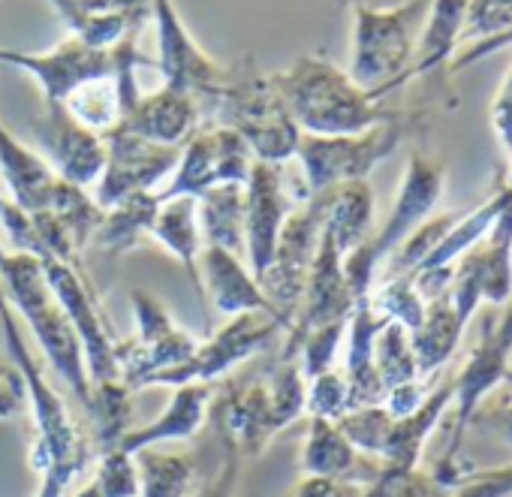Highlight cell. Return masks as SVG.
<instances>
[{
	"label": "cell",
	"instance_id": "6da1fadb",
	"mask_svg": "<svg viewBox=\"0 0 512 497\" xmlns=\"http://www.w3.org/2000/svg\"><path fill=\"white\" fill-rule=\"evenodd\" d=\"M0 332H4L7 356L19 365L28 386V413L34 422L31 467L40 476L34 497H67L73 479L88 467L91 443L43 365L31 356L28 338L19 329L4 290H0Z\"/></svg>",
	"mask_w": 512,
	"mask_h": 497
},
{
	"label": "cell",
	"instance_id": "7a4b0ae2",
	"mask_svg": "<svg viewBox=\"0 0 512 497\" xmlns=\"http://www.w3.org/2000/svg\"><path fill=\"white\" fill-rule=\"evenodd\" d=\"M269 79L302 133L353 136L398 115L389 100L359 88L347 70L323 55H305Z\"/></svg>",
	"mask_w": 512,
	"mask_h": 497
},
{
	"label": "cell",
	"instance_id": "3957f363",
	"mask_svg": "<svg viewBox=\"0 0 512 497\" xmlns=\"http://www.w3.org/2000/svg\"><path fill=\"white\" fill-rule=\"evenodd\" d=\"M0 290H4L7 302L16 308V314L31 329L49 368L70 389L76 404L88 413L91 377H88V365H85V350H82L79 332L73 329L61 302L49 290L37 257L10 251L7 260L0 263Z\"/></svg>",
	"mask_w": 512,
	"mask_h": 497
},
{
	"label": "cell",
	"instance_id": "277c9868",
	"mask_svg": "<svg viewBox=\"0 0 512 497\" xmlns=\"http://www.w3.org/2000/svg\"><path fill=\"white\" fill-rule=\"evenodd\" d=\"M205 118L208 124L235 130L247 142L253 160L263 163H290L302 139V130L287 112L272 79L256 70L250 58L226 67V82L205 109Z\"/></svg>",
	"mask_w": 512,
	"mask_h": 497
},
{
	"label": "cell",
	"instance_id": "5b68a950",
	"mask_svg": "<svg viewBox=\"0 0 512 497\" xmlns=\"http://www.w3.org/2000/svg\"><path fill=\"white\" fill-rule=\"evenodd\" d=\"M431 0H404L389 10L353 7V40L347 76L368 94L389 100L407 85Z\"/></svg>",
	"mask_w": 512,
	"mask_h": 497
},
{
	"label": "cell",
	"instance_id": "8992f818",
	"mask_svg": "<svg viewBox=\"0 0 512 497\" xmlns=\"http://www.w3.org/2000/svg\"><path fill=\"white\" fill-rule=\"evenodd\" d=\"M443 190H446V166L422 151H410L386 223L377 232H371L356 251L344 257V278L350 284L356 305L371 296L380 269L395 254V247L434 214V208L443 199Z\"/></svg>",
	"mask_w": 512,
	"mask_h": 497
},
{
	"label": "cell",
	"instance_id": "52a82bcc",
	"mask_svg": "<svg viewBox=\"0 0 512 497\" xmlns=\"http://www.w3.org/2000/svg\"><path fill=\"white\" fill-rule=\"evenodd\" d=\"M407 121L401 115L353 136H314L302 133L296 148V166L311 196H320L332 187L350 181H368L371 172L389 160L401 139L407 136Z\"/></svg>",
	"mask_w": 512,
	"mask_h": 497
},
{
	"label": "cell",
	"instance_id": "ba28073f",
	"mask_svg": "<svg viewBox=\"0 0 512 497\" xmlns=\"http://www.w3.org/2000/svg\"><path fill=\"white\" fill-rule=\"evenodd\" d=\"M290 163L253 160L244 184V260L256 281L272 263L287 217L311 199L299 166L296 175H290Z\"/></svg>",
	"mask_w": 512,
	"mask_h": 497
},
{
	"label": "cell",
	"instance_id": "9c48e42d",
	"mask_svg": "<svg viewBox=\"0 0 512 497\" xmlns=\"http://www.w3.org/2000/svg\"><path fill=\"white\" fill-rule=\"evenodd\" d=\"M37 263L43 269L49 290L55 293L64 314L70 317L73 329L79 332L91 386L121 380V371H118V341L121 338L115 335L82 263H64L58 257H37Z\"/></svg>",
	"mask_w": 512,
	"mask_h": 497
},
{
	"label": "cell",
	"instance_id": "30bf717a",
	"mask_svg": "<svg viewBox=\"0 0 512 497\" xmlns=\"http://www.w3.org/2000/svg\"><path fill=\"white\" fill-rule=\"evenodd\" d=\"M278 335H284V326L278 320H272L269 314L232 317V320H226L223 329H217L214 335L199 341V347L190 353L187 362H181L172 371L154 374L151 380H145L142 389H151V386L175 389V386H187V383L211 386V383L229 377L238 365L266 353Z\"/></svg>",
	"mask_w": 512,
	"mask_h": 497
},
{
	"label": "cell",
	"instance_id": "8fae6325",
	"mask_svg": "<svg viewBox=\"0 0 512 497\" xmlns=\"http://www.w3.org/2000/svg\"><path fill=\"white\" fill-rule=\"evenodd\" d=\"M130 305L136 317V335L118 341V371L121 380L133 392H139L154 374L172 371L187 362L190 353L199 347V338L178 326L163 302L148 290H133Z\"/></svg>",
	"mask_w": 512,
	"mask_h": 497
},
{
	"label": "cell",
	"instance_id": "7c38bea8",
	"mask_svg": "<svg viewBox=\"0 0 512 497\" xmlns=\"http://www.w3.org/2000/svg\"><path fill=\"white\" fill-rule=\"evenodd\" d=\"M253 154L247 142L223 124H199L181 145L178 166L169 181L157 190L160 199L202 196L217 184H247Z\"/></svg>",
	"mask_w": 512,
	"mask_h": 497
},
{
	"label": "cell",
	"instance_id": "4fadbf2b",
	"mask_svg": "<svg viewBox=\"0 0 512 497\" xmlns=\"http://www.w3.org/2000/svg\"><path fill=\"white\" fill-rule=\"evenodd\" d=\"M323 211H326V199L311 196L302 208H296L275 244V254L269 269L260 275V287L269 296L272 308L278 311V317L287 323V329L293 326V317L299 311L305 284H308V272L311 263L317 257L320 247V232H323Z\"/></svg>",
	"mask_w": 512,
	"mask_h": 497
},
{
	"label": "cell",
	"instance_id": "5bb4252c",
	"mask_svg": "<svg viewBox=\"0 0 512 497\" xmlns=\"http://www.w3.org/2000/svg\"><path fill=\"white\" fill-rule=\"evenodd\" d=\"M151 22L157 31V67L163 73V85L193 97L205 115L226 82V64L214 61L193 40L172 0H151Z\"/></svg>",
	"mask_w": 512,
	"mask_h": 497
},
{
	"label": "cell",
	"instance_id": "9a60e30c",
	"mask_svg": "<svg viewBox=\"0 0 512 497\" xmlns=\"http://www.w3.org/2000/svg\"><path fill=\"white\" fill-rule=\"evenodd\" d=\"M449 299L464 323L482 305H506L512 299V205L497 217L488 235L455 263Z\"/></svg>",
	"mask_w": 512,
	"mask_h": 497
},
{
	"label": "cell",
	"instance_id": "2e32d148",
	"mask_svg": "<svg viewBox=\"0 0 512 497\" xmlns=\"http://www.w3.org/2000/svg\"><path fill=\"white\" fill-rule=\"evenodd\" d=\"M106 142V166L91 187L100 208L115 205L118 199L142 190H160L178 166L181 148L157 145L145 136H136L124 127H115L103 136Z\"/></svg>",
	"mask_w": 512,
	"mask_h": 497
},
{
	"label": "cell",
	"instance_id": "e0dca14e",
	"mask_svg": "<svg viewBox=\"0 0 512 497\" xmlns=\"http://www.w3.org/2000/svg\"><path fill=\"white\" fill-rule=\"evenodd\" d=\"M37 151L55 169L58 178L91 190L106 166V142L100 133L82 127L61 103H43V112L31 124Z\"/></svg>",
	"mask_w": 512,
	"mask_h": 497
},
{
	"label": "cell",
	"instance_id": "ac0fdd59",
	"mask_svg": "<svg viewBox=\"0 0 512 497\" xmlns=\"http://www.w3.org/2000/svg\"><path fill=\"white\" fill-rule=\"evenodd\" d=\"M0 64H10V67L31 73L43 91V103H64L79 85L100 79V76H112L118 70V52H115V46L94 49V46L70 37L40 55L0 49Z\"/></svg>",
	"mask_w": 512,
	"mask_h": 497
},
{
	"label": "cell",
	"instance_id": "d6986e66",
	"mask_svg": "<svg viewBox=\"0 0 512 497\" xmlns=\"http://www.w3.org/2000/svg\"><path fill=\"white\" fill-rule=\"evenodd\" d=\"M211 419L223 443H229L241 458H260L269 443L278 437L269 410L266 377L253 380H229L220 401L211 404Z\"/></svg>",
	"mask_w": 512,
	"mask_h": 497
},
{
	"label": "cell",
	"instance_id": "ffe728a7",
	"mask_svg": "<svg viewBox=\"0 0 512 497\" xmlns=\"http://www.w3.org/2000/svg\"><path fill=\"white\" fill-rule=\"evenodd\" d=\"M199 284L202 299L223 317H241V314H269L278 320L287 332V323L272 308L269 296L263 293L260 281L250 272L247 260L238 254H229L223 247H202L199 254Z\"/></svg>",
	"mask_w": 512,
	"mask_h": 497
},
{
	"label": "cell",
	"instance_id": "44dd1931",
	"mask_svg": "<svg viewBox=\"0 0 512 497\" xmlns=\"http://www.w3.org/2000/svg\"><path fill=\"white\" fill-rule=\"evenodd\" d=\"M70 34L94 49H112L151 22V0H46Z\"/></svg>",
	"mask_w": 512,
	"mask_h": 497
},
{
	"label": "cell",
	"instance_id": "7402d4cb",
	"mask_svg": "<svg viewBox=\"0 0 512 497\" xmlns=\"http://www.w3.org/2000/svg\"><path fill=\"white\" fill-rule=\"evenodd\" d=\"M299 470L302 476H329L365 488L380 473V461L362 455L335 419L308 416L305 440L299 449Z\"/></svg>",
	"mask_w": 512,
	"mask_h": 497
},
{
	"label": "cell",
	"instance_id": "603a6c76",
	"mask_svg": "<svg viewBox=\"0 0 512 497\" xmlns=\"http://www.w3.org/2000/svg\"><path fill=\"white\" fill-rule=\"evenodd\" d=\"M211 404H214L211 386H205V383L175 386L172 398L166 401L160 416L148 425H133L118 446L127 449L130 455H136L142 449H157L160 443H187L211 419Z\"/></svg>",
	"mask_w": 512,
	"mask_h": 497
},
{
	"label": "cell",
	"instance_id": "cb8c5ba5",
	"mask_svg": "<svg viewBox=\"0 0 512 497\" xmlns=\"http://www.w3.org/2000/svg\"><path fill=\"white\" fill-rule=\"evenodd\" d=\"M0 181L7 187V199L28 214L46 211L58 187V175L46 157L10 133L4 121H0Z\"/></svg>",
	"mask_w": 512,
	"mask_h": 497
},
{
	"label": "cell",
	"instance_id": "d4e9b609",
	"mask_svg": "<svg viewBox=\"0 0 512 497\" xmlns=\"http://www.w3.org/2000/svg\"><path fill=\"white\" fill-rule=\"evenodd\" d=\"M199 124H202V112L196 100L163 85L151 94H142L139 103L127 112V118L118 127L136 136H145L157 145L181 148Z\"/></svg>",
	"mask_w": 512,
	"mask_h": 497
},
{
	"label": "cell",
	"instance_id": "484cf974",
	"mask_svg": "<svg viewBox=\"0 0 512 497\" xmlns=\"http://www.w3.org/2000/svg\"><path fill=\"white\" fill-rule=\"evenodd\" d=\"M452 395H455L452 380H443L437 389L428 392V398L419 404V410H413L404 419H395L392 437L386 443V452H383L380 464L389 467V470H416V467H422V455H425V446H428L434 428L452 410Z\"/></svg>",
	"mask_w": 512,
	"mask_h": 497
},
{
	"label": "cell",
	"instance_id": "4316f807",
	"mask_svg": "<svg viewBox=\"0 0 512 497\" xmlns=\"http://www.w3.org/2000/svg\"><path fill=\"white\" fill-rule=\"evenodd\" d=\"M160 202L163 199L157 196V190H142L118 199L103 211V220L94 232V244L112 260L136 251V247L151 241V226L160 211Z\"/></svg>",
	"mask_w": 512,
	"mask_h": 497
},
{
	"label": "cell",
	"instance_id": "83f0119b",
	"mask_svg": "<svg viewBox=\"0 0 512 497\" xmlns=\"http://www.w3.org/2000/svg\"><path fill=\"white\" fill-rule=\"evenodd\" d=\"M151 241H157L160 247L181 263V269L190 278L193 293L202 299V284H199V254H202V229H199V214H196V199L190 196H175V199H163L160 211L154 217L151 226ZM205 302V299H202Z\"/></svg>",
	"mask_w": 512,
	"mask_h": 497
},
{
	"label": "cell",
	"instance_id": "f1b7e54d",
	"mask_svg": "<svg viewBox=\"0 0 512 497\" xmlns=\"http://www.w3.org/2000/svg\"><path fill=\"white\" fill-rule=\"evenodd\" d=\"M467 323L458 317L449 290L431 302H425V317L422 323L410 332V344H413V356H416V368L419 377H434L458 350L461 338H464Z\"/></svg>",
	"mask_w": 512,
	"mask_h": 497
},
{
	"label": "cell",
	"instance_id": "f546056e",
	"mask_svg": "<svg viewBox=\"0 0 512 497\" xmlns=\"http://www.w3.org/2000/svg\"><path fill=\"white\" fill-rule=\"evenodd\" d=\"M464 19H467V0H431L407 82L431 76L434 70L452 61V52L464 37Z\"/></svg>",
	"mask_w": 512,
	"mask_h": 497
},
{
	"label": "cell",
	"instance_id": "4dcf8cb0",
	"mask_svg": "<svg viewBox=\"0 0 512 497\" xmlns=\"http://www.w3.org/2000/svg\"><path fill=\"white\" fill-rule=\"evenodd\" d=\"M323 229L332 235L335 247L347 257L371 235L374 223V190L368 181H350L323 193Z\"/></svg>",
	"mask_w": 512,
	"mask_h": 497
},
{
	"label": "cell",
	"instance_id": "1f68e13d",
	"mask_svg": "<svg viewBox=\"0 0 512 497\" xmlns=\"http://www.w3.org/2000/svg\"><path fill=\"white\" fill-rule=\"evenodd\" d=\"M202 241L244 257V184H217L196 196Z\"/></svg>",
	"mask_w": 512,
	"mask_h": 497
},
{
	"label": "cell",
	"instance_id": "d6a6232c",
	"mask_svg": "<svg viewBox=\"0 0 512 497\" xmlns=\"http://www.w3.org/2000/svg\"><path fill=\"white\" fill-rule=\"evenodd\" d=\"M139 497H190L199 482V464L190 452H136Z\"/></svg>",
	"mask_w": 512,
	"mask_h": 497
},
{
	"label": "cell",
	"instance_id": "836d02e7",
	"mask_svg": "<svg viewBox=\"0 0 512 497\" xmlns=\"http://www.w3.org/2000/svg\"><path fill=\"white\" fill-rule=\"evenodd\" d=\"M461 43H470L473 49L461 55L458 64H452V70H464L476 58L491 55L500 46H509L512 43V0H467Z\"/></svg>",
	"mask_w": 512,
	"mask_h": 497
},
{
	"label": "cell",
	"instance_id": "e575fe53",
	"mask_svg": "<svg viewBox=\"0 0 512 497\" xmlns=\"http://www.w3.org/2000/svg\"><path fill=\"white\" fill-rule=\"evenodd\" d=\"M103 211L106 208H100V202L94 199L91 190L76 187L64 178H58L55 196L46 208V214L58 223V229L67 235V241L76 247L79 254L94 241V232L103 220Z\"/></svg>",
	"mask_w": 512,
	"mask_h": 497
},
{
	"label": "cell",
	"instance_id": "d590c367",
	"mask_svg": "<svg viewBox=\"0 0 512 497\" xmlns=\"http://www.w3.org/2000/svg\"><path fill=\"white\" fill-rule=\"evenodd\" d=\"M82 127L106 136L109 130H115L124 121V100H121V85H118V73L112 76H100L91 79L85 85H79L64 103H61Z\"/></svg>",
	"mask_w": 512,
	"mask_h": 497
},
{
	"label": "cell",
	"instance_id": "8d00e7d4",
	"mask_svg": "<svg viewBox=\"0 0 512 497\" xmlns=\"http://www.w3.org/2000/svg\"><path fill=\"white\" fill-rule=\"evenodd\" d=\"M88 419L94 425V440L100 452L115 449L133 428V389L124 380L91 386Z\"/></svg>",
	"mask_w": 512,
	"mask_h": 497
},
{
	"label": "cell",
	"instance_id": "74e56055",
	"mask_svg": "<svg viewBox=\"0 0 512 497\" xmlns=\"http://www.w3.org/2000/svg\"><path fill=\"white\" fill-rule=\"evenodd\" d=\"M269 389V410H272V425L281 434L302 416H308V380L302 374L299 359H278L275 368L266 377Z\"/></svg>",
	"mask_w": 512,
	"mask_h": 497
},
{
	"label": "cell",
	"instance_id": "f35d334b",
	"mask_svg": "<svg viewBox=\"0 0 512 497\" xmlns=\"http://www.w3.org/2000/svg\"><path fill=\"white\" fill-rule=\"evenodd\" d=\"M374 368L383 380L386 389L419 380V368H416V356H413V344H410V332L398 323H386L374 341ZM425 380V377H422Z\"/></svg>",
	"mask_w": 512,
	"mask_h": 497
},
{
	"label": "cell",
	"instance_id": "ab89813d",
	"mask_svg": "<svg viewBox=\"0 0 512 497\" xmlns=\"http://www.w3.org/2000/svg\"><path fill=\"white\" fill-rule=\"evenodd\" d=\"M368 302L392 323L404 326L407 332H413L422 317H425V299L419 296V290L413 287L410 275H392V278H380V284H374Z\"/></svg>",
	"mask_w": 512,
	"mask_h": 497
},
{
	"label": "cell",
	"instance_id": "60d3db41",
	"mask_svg": "<svg viewBox=\"0 0 512 497\" xmlns=\"http://www.w3.org/2000/svg\"><path fill=\"white\" fill-rule=\"evenodd\" d=\"M392 425L395 419L389 416V410L383 404H371V407H356V410H347L341 419H338V428L347 434V440L368 458H383L386 452V443L392 437Z\"/></svg>",
	"mask_w": 512,
	"mask_h": 497
},
{
	"label": "cell",
	"instance_id": "b9f144b4",
	"mask_svg": "<svg viewBox=\"0 0 512 497\" xmlns=\"http://www.w3.org/2000/svg\"><path fill=\"white\" fill-rule=\"evenodd\" d=\"M452 491L431 470H389L380 464V473L362 488L359 497H449Z\"/></svg>",
	"mask_w": 512,
	"mask_h": 497
},
{
	"label": "cell",
	"instance_id": "7bdbcfd3",
	"mask_svg": "<svg viewBox=\"0 0 512 497\" xmlns=\"http://www.w3.org/2000/svg\"><path fill=\"white\" fill-rule=\"evenodd\" d=\"M344 335H347V320H338V323H329V326H320L314 332H308L299 344V365H302V374L305 380L335 368L338 362V353H341V344H344Z\"/></svg>",
	"mask_w": 512,
	"mask_h": 497
},
{
	"label": "cell",
	"instance_id": "ee69618b",
	"mask_svg": "<svg viewBox=\"0 0 512 497\" xmlns=\"http://www.w3.org/2000/svg\"><path fill=\"white\" fill-rule=\"evenodd\" d=\"M103 497H139V470L136 455L115 446L100 452L97 473L91 476Z\"/></svg>",
	"mask_w": 512,
	"mask_h": 497
},
{
	"label": "cell",
	"instance_id": "f6af8a7d",
	"mask_svg": "<svg viewBox=\"0 0 512 497\" xmlns=\"http://www.w3.org/2000/svg\"><path fill=\"white\" fill-rule=\"evenodd\" d=\"M347 413V380L344 371L329 368L308 380V416L341 419Z\"/></svg>",
	"mask_w": 512,
	"mask_h": 497
},
{
	"label": "cell",
	"instance_id": "bcb514c9",
	"mask_svg": "<svg viewBox=\"0 0 512 497\" xmlns=\"http://www.w3.org/2000/svg\"><path fill=\"white\" fill-rule=\"evenodd\" d=\"M449 497H512V461L488 470H467Z\"/></svg>",
	"mask_w": 512,
	"mask_h": 497
},
{
	"label": "cell",
	"instance_id": "7dc6e473",
	"mask_svg": "<svg viewBox=\"0 0 512 497\" xmlns=\"http://www.w3.org/2000/svg\"><path fill=\"white\" fill-rule=\"evenodd\" d=\"M244 458L220 440V464L211 470V476L190 494V497H238V479H241Z\"/></svg>",
	"mask_w": 512,
	"mask_h": 497
},
{
	"label": "cell",
	"instance_id": "c3c4849f",
	"mask_svg": "<svg viewBox=\"0 0 512 497\" xmlns=\"http://www.w3.org/2000/svg\"><path fill=\"white\" fill-rule=\"evenodd\" d=\"M25 410H28L25 377L10 356H0V422L19 419Z\"/></svg>",
	"mask_w": 512,
	"mask_h": 497
},
{
	"label": "cell",
	"instance_id": "681fc988",
	"mask_svg": "<svg viewBox=\"0 0 512 497\" xmlns=\"http://www.w3.org/2000/svg\"><path fill=\"white\" fill-rule=\"evenodd\" d=\"M488 118H491L494 139H497L500 148L512 157V67H509L506 79L500 82V88H497V94H494V100H491Z\"/></svg>",
	"mask_w": 512,
	"mask_h": 497
},
{
	"label": "cell",
	"instance_id": "f907efd6",
	"mask_svg": "<svg viewBox=\"0 0 512 497\" xmlns=\"http://www.w3.org/2000/svg\"><path fill=\"white\" fill-rule=\"evenodd\" d=\"M428 380H410V383H401V386H392L386 389V398H383V407L389 410L392 419H404L410 416L413 410H419V404L428 398Z\"/></svg>",
	"mask_w": 512,
	"mask_h": 497
},
{
	"label": "cell",
	"instance_id": "816d5d0a",
	"mask_svg": "<svg viewBox=\"0 0 512 497\" xmlns=\"http://www.w3.org/2000/svg\"><path fill=\"white\" fill-rule=\"evenodd\" d=\"M470 425H479L482 431L494 434L500 443L512 446V398H503V401H494L488 407H479Z\"/></svg>",
	"mask_w": 512,
	"mask_h": 497
},
{
	"label": "cell",
	"instance_id": "f5cc1de1",
	"mask_svg": "<svg viewBox=\"0 0 512 497\" xmlns=\"http://www.w3.org/2000/svg\"><path fill=\"white\" fill-rule=\"evenodd\" d=\"M362 488L341 482V479H329V476H299V482L290 488L287 497H359Z\"/></svg>",
	"mask_w": 512,
	"mask_h": 497
},
{
	"label": "cell",
	"instance_id": "db71d44e",
	"mask_svg": "<svg viewBox=\"0 0 512 497\" xmlns=\"http://www.w3.org/2000/svg\"><path fill=\"white\" fill-rule=\"evenodd\" d=\"M344 7H365V10H389V7H398L404 0H341Z\"/></svg>",
	"mask_w": 512,
	"mask_h": 497
},
{
	"label": "cell",
	"instance_id": "11a10c76",
	"mask_svg": "<svg viewBox=\"0 0 512 497\" xmlns=\"http://www.w3.org/2000/svg\"><path fill=\"white\" fill-rule=\"evenodd\" d=\"M73 497H103V494H100V488H97V485H94V479H91V482H85Z\"/></svg>",
	"mask_w": 512,
	"mask_h": 497
},
{
	"label": "cell",
	"instance_id": "9f6ffc18",
	"mask_svg": "<svg viewBox=\"0 0 512 497\" xmlns=\"http://www.w3.org/2000/svg\"><path fill=\"white\" fill-rule=\"evenodd\" d=\"M7 254H10V251H7V247H4V244H0V263H4V260H7Z\"/></svg>",
	"mask_w": 512,
	"mask_h": 497
}]
</instances>
